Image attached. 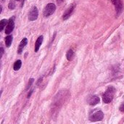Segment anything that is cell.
<instances>
[{
    "instance_id": "5",
    "label": "cell",
    "mask_w": 124,
    "mask_h": 124,
    "mask_svg": "<svg viewBox=\"0 0 124 124\" xmlns=\"http://www.w3.org/2000/svg\"><path fill=\"white\" fill-rule=\"evenodd\" d=\"M38 15H39V11L36 7H33L30 12H29V15H28V19L31 21H33L36 20L38 18Z\"/></svg>"
},
{
    "instance_id": "20",
    "label": "cell",
    "mask_w": 124,
    "mask_h": 124,
    "mask_svg": "<svg viewBox=\"0 0 124 124\" xmlns=\"http://www.w3.org/2000/svg\"><path fill=\"white\" fill-rule=\"evenodd\" d=\"M16 1H20V0H16ZM24 1H25V0H22V4H21V6H23V5Z\"/></svg>"
},
{
    "instance_id": "8",
    "label": "cell",
    "mask_w": 124,
    "mask_h": 124,
    "mask_svg": "<svg viewBox=\"0 0 124 124\" xmlns=\"http://www.w3.org/2000/svg\"><path fill=\"white\" fill-rule=\"evenodd\" d=\"M99 102H100V98L96 95L91 96L88 100V103L90 105H95L98 104Z\"/></svg>"
},
{
    "instance_id": "7",
    "label": "cell",
    "mask_w": 124,
    "mask_h": 124,
    "mask_svg": "<svg viewBox=\"0 0 124 124\" xmlns=\"http://www.w3.org/2000/svg\"><path fill=\"white\" fill-rule=\"evenodd\" d=\"M75 7H76V4H72L66 9V11L64 12L63 16H62L63 20H67V19L70 16V15L72 14V12H73V10H74V9H75Z\"/></svg>"
},
{
    "instance_id": "9",
    "label": "cell",
    "mask_w": 124,
    "mask_h": 124,
    "mask_svg": "<svg viewBox=\"0 0 124 124\" xmlns=\"http://www.w3.org/2000/svg\"><path fill=\"white\" fill-rule=\"evenodd\" d=\"M27 43H28V39H27L26 38H24V39H22V41H21L20 43L18 49H17V53H18V54H21V53L23 52V49H24V47L26 46Z\"/></svg>"
},
{
    "instance_id": "3",
    "label": "cell",
    "mask_w": 124,
    "mask_h": 124,
    "mask_svg": "<svg viewBox=\"0 0 124 124\" xmlns=\"http://www.w3.org/2000/svg\"><path fill=\"white\" fill-rule=\"evenodd\" d=\"M104 114L101 110H97L94 111L92 115L89 116V120L91 121L95 122V121H100L103 119Z\"/></svg>"
},
{
    "instance_id": "1",
    "label": "cell",
    "mask_w": 124,
    "mask_h": 124,
    "mask_svg": "<svg viewBox=\"0 0 124 124\" xmlns=\"http://www.w3.org/2000/svg\"><path fill=\"white\" fill-rule=\"evenodd\" d=\"M115 92H116V89L113 86H109L102 96L103 102L107 104L111 102L114 97Z\"/></svg>"
},
{
    "instance_id": "4",
    "label": "cell",
    "mask_w": 124,
    "mask_h": 124,
    "mask_svg": "<svg viewBox=\"0 0 124 124\" xmlns=\"http://www.w3.org/2000/svg\"><path fill=\"white\" fill-rule=\"evenodd\" d=\"M14 28H15V16H12L8 20V23L5 28V33L9 34L10 33H12Z\"/></svg>"
},
{
    "instance_id": "13",
    "label": "cell",
    "mask_w": 124,
    "mask_h": 124,
    "mask_svg": "<svg viewBox=\"0 0 124 124\" xmlns=\"http://www.w3.org/2000/svg\"><path fill=\"white\" fill-rule=\"evenodd\" d=\"M21 65H22V62H21V60H17V61L15 62L13 68H14V70H15V71H17V70H20V68H21Z\"/></svg>"
},
{
    "instance_id": "6",
    "label": "cell",
    "mask_w": 124,
    "mask_h": 124,
    "mask_svg": "<svg viewBox=\"0 0 124 124\" xmlns=\"http://www.w3.org/2000/svg\"><path fill=\"white\" fill-rule=\"evenodd\" d=\"M113 4L115 5L116 7V10L118 15H119L122 11H123V8H124V4L121 0H111Z\"/></svg>"
},
{
    "instance_id": "2",
    "label": "cell",
    "mask_w": 124,
    "mask_h": 124,
    "mask_svg": "<svg viewBox=\"0 0 124 124\" xmlns=\"http://www.w3.org/2000/svg\"><path fill=\"white\" fill-rule=\"evenodd\" d=\"M55 9H56V6L54 4H52V3L48 4L44 9V12H43L44 16L46 17L50 16L51 15H52L54 12Z\"/></svg>"
},
{
    "instance_id": "10",
    "label": "cell",
    "mask_w": 124,
    "mask_h": 124,
    "mask_svg": "<svg viewBox=\"0 0 124 124\" xmlns=\"http://www.w3.org/2000/svg\"><path fill=\"white\" fill-rule=\"evenodd\" d=\"M43 40H44V36H40L37 39V40H36V44H35V49H34V50H35V52H37L39 51V49L41 45L42 44Z\"/></svg>"
},
{
    "instance_id": "19",
    "label": "cell",
    "mask_w": 124,
    "mask_h": 124,
    "mask_svg": "<svg viewBox=\"0 0 124 124\" xmlns=\"http://www.w3.org/2000/svg\"><path fill=\"white\" fill-rule=\"evenodd\" d=\"M62 1H63V0H57V2L58 4H61Z\"/></svg>"
},
{
    "instance_id": "12",
    "label": "cell",
    "mask_w": 124,
    "mask_h": 124,
    "mask_svg": "<svg viewBox=\"0 0 124 124\" xmlns=\"http://www.w3.org/2000/svg\"><path fill=\"white\" fill-rule=\"evenodd\" d=\"M73 57H74V52L73 51V49H69L66 54V57L68 60H72Z\"/></svg>"
},
{
    "instance_id": "18",
    "label": "cell",
    "mask_w": 124,
    "mask_h": 124,
    "mask_svg": "<svg viewBox=\"0 0 124 124\" xmlns=\"http://www.w3.org/2000/svg\"><path fill=\"white\" fill-rule=\"evenodd\" d=\"M3 54H4V49H3V47H1V57H2Z\"/></svg>"
},
{
    "instance_id": "14",
    "label": "cell",
    "mask_w": 124,
    "mask_h": 124,
    "mask_svg": "<svg viewBox=\"0 0 124 124\" xmlns=\"http://www.w3.org/2000/svg\"><path fill=\"white\" fill-rule=\"evenodd\" d=\"M8 21L6 19H3L0 21V31H2L4 28V27L6 26V25H7Z\"/></svg>"
},
{
    "instance_id": "11",
    "label": "cell",
    "mask_w": 124,
    "mask_h": 124,
    "mask_svg": "<svg viewBox=\"0 0 124 124\" xmlns=\"http://www.w3.org/2000/svg\"><path fill=\"white\" fill-rule=\"evenodd\" d=\"M12 39H13V38H12V36H11V35H9L5 37L4 41H5L6 46H7V47L10 46V45L12 44Z\"/></svg>"
},
{
    "instance_id": "16",
    "label": "cell",
    "mask_w": 124,
    "mask_h": 124,
    "mask_svg": "<svg viewBox=\"0 0 124 124\" xmlns=\"http://www.w3.org/2000/svg\"><path fill=\"white\" fill-rule=\"evenodd\" d=\"M33 81H34V79H33V78H31V79L29 80V82H28V86H27V89H30V87L31 86V85H32V84L33 83Z\"/></svg>"
},
{
    "instance_id": "15",
    "label": "cell",
    "mask_w": 124,
    "mask_h": 124,
    "mask_svg": "<svg viewBox=\"0 0 124 124\" xmlns=\"http://www.w3.org/2000/svg\"><path fill=\"white\" fill-rule=\"evenodd\" d=\"M8 7L9 9H14L15 8V3L14 1V0H10L9 3L8 4Z\"/></svg>"
},
{
    "instance_id": "17",
    "label": "cell",
    "mask_w": 124,
    "mask_h": 124,
    "mask_svg": "<svg viewBox=\"0 0 124 124\" xmlns=\"http://www.w3.org/2000/svg\"><path fill=\"white\" fill-rule=\"evenodd\" d=\"M120 110H121V111L124 112V104H123V105L121 106V108H120Z\"/></svg>"
}]
</instances>
